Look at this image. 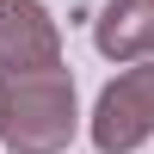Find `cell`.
I'll return each instance as SVG.
<instances>
[{"instance_id":"cell-4","label":"cell","mask_w":154,"mask_h":154,"mask_svg":"<svg viewBox=\"0 0 154 154\" xmlns=\"http://www.w3.org/2000/svg\"><path fill=\"white\" fill-rule=\"evenodd\" d=\"M93 43L105 62H142L154 56V0H105L93 25Z\"/></svg>"},{"instance_id":"cell-2","label":"cell","mask_w":154,"mask_h":154,"mask_svg":"<svg viewBox=\"0 0 154 154\" xmlns=\"http://www.w3.org/2000/svg\"><path fill=\"white\" fill-rule=\"evenodd\" d=\"M154 136V62L123 68L93 105V148L99 154H136Z\"/></svg>"},{"instance_id":"cell-3","label":"cell","mask_w":154,"mask_h":154,"mask_svg":"<svg viewBox=\"0 0 154 154\" xmlns=\"http://www.w3.org/2000/svg\"><path fill=\"white\" fill-rule=\"evenodd\" d=\"M62 62V31L37 0H0V68H49Z\"/></svg>"},{"instance_id":"cell-1","label":"cell","mask_w":154,"mask_h":154,"mask_svg":"<svg viewBox=\"0 0 154 154\" xmlns=\"http://www.w3.org/2000/svg\"><path fill=\"white\" fill-rule=\"evenodd\" d=\"M80 130L74 74L49 68H0V142L6 154H62Z\"/></svg>"}]
</instances>
